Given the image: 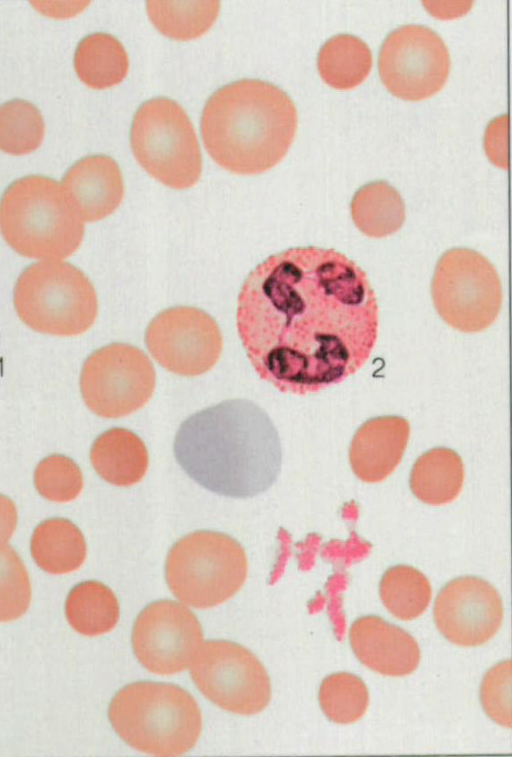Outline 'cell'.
<instances>
[{"label": "cell", "mask_w": 512, "mask_h": 757, "mask_svg": "<svg viewBox=\"0 0 512 757\" xmlns=\"http://www.w3.org/2000/svg\"><path fill=\"white\" fill-rule=\"evenodd\" d=\"M297 128L292 99L260 80H240L217 90L207 101L201 133L211 158L242 175L265 172L287 153Z\"/></svg>", "instance_id": "obj_3"}, {"label": "cell", "mask_w": 512, "mask_h": 757, "mask_svg": "<svg viewBox=\"0 0 512 757\" xmlns=\"http://www.w3.org/2000/svg\"><path fill=\"white\" fill-rule=\"evenodd\" d=\"M39 110L25 100H11L0 106V150L23 155L37 149L44 137Z\"/></svg>", "instance_id": "obj_29"}, {"label": "cell", "mask_w": 512, "mask_h": 757, "mask_svg": "<svg viewBox=\"0 0 512 757\" xmlns=\"http://www.w3.org/2000/svg\"><path fill=\"white\" fill-rule=\"evenodd\" d=\"M349 642L364 666L384 676H407L420 662L416 640L379 616L368 615L355 620L349 629Z\"/></svg>", "instance_id": "obj_16"}, {"label": "cell", "mask_w": 512, "mask_h": 757, "mask_svg": "<svg viewBox=\"0 0 512 757\" xmlns=\"http://www.w3.org/2000/svg\"><path fill=\"white\" fill-rule=\"evenodd\" d=\"M62 187L83 222L107 217L120 205L124 195L118 164L103 155L88 156L76 162L66 172Z\"/></svg>", "instance_id": "obj_18"}, {"label": "cell", "mask_w": 512, "mask_h": 757, "mask_svg": "<svg viewBox=\"0 0 512 757\" xmlns=\"http://www.w3.org/2000/svg\"><path fill=\"white\" fill-rule=\"evenodd\" d=\"M238 335L259 377L306 395L338 384L369 359L379 310L366 272L343 253L314 246L273 254L245 278Z\"/></svg>", "instance_id": "obj_1"}, {"label": "cell", "mask_w": 512, "mask_h": 757, "mask_svg": "<svg viewBox=\"0 0 512 757\" xmlns=\"http://www.w3.org/2000/svg\"><path fill=\"white\" fill-rule=\"evenodd\" d=\"M203 644L202 627L184 605L161 600L148 605L137 617L132 646L148 671L172 675L191 666Z\"/></svg>", "instance_id": "obj_14"}, {"label": "cell", "mask_w": 512, "mask_h": 757, "mask_svg": "<svg viewBox=\"0 0 512 757\" xmlns=\"http://www.w3.org/2000/svg\"><path fill=\"white\" fill-rule=\"evenodd\" d=\"M434 307L451 328L463 333L488 329L498 318L503 292L493 264L469 248H452L439 258L431 283Z\"/></svg>", "instance_id": "obj_9"}, {"label": "cell", "mask_w": 512, "mask_h": 757, "mask_svg": "<svg viewBox=\"0 0 512 757\" xmlns=\"http://www.w3.org/2000/svg\"><path fill=\"white\" fill-rule=\"evenodd\" d=\"M199 691L218 707L239 715H254L270 702L268 673L249 650L224 640L202 644L191 664Z\"/></svg>", "instance_id": "obj_11"}, {"label": "cell", "mask_w": 512, "mask_h": 757, "mask_svg": "<svg viewBox=\"0 0 512 757\" xmlns=\"http://www.w3.org/2000/svg\"><path fill=\"white\" fill-rule=\"evenodd\" d=\"M31 554L45 572L66 574L83 564L86 542L74 523L63 518H52L42 522L34 530Z\"/></svg>", "instance_id": "obj_21"}, {"label": "cell", "mask_w": 512, "mask_h": 757, "mask_svg": "<svg viewBox=\"0 0 512 757\" xmlns=\"http://www.w3.org/2000/svg\"><path fill=\"white\" fill-rule=\"evenodd\" d=\"M379 593L383 605L395 618L410 621L427 609L432 588L427 577L408 565L390 567L383 574Z\"/></svg>", "instance_id": "obj_27"}, {"label": "cell", "mask_w": 512, "mask_h": 757, "mask_svg": "<svg viewBox=\"0 0 512 757\" xmlns=\"http://www.w3.org/2000/svg\"><path fill=\"white\" fill-rule=\"evenodd\" d=\"M155 384L150 359L126 343H112L93 352L80 375L86 406L104 418L124 417L142 408L151 398Z\"/></svg>", "instance_id": "obj_10"}, {"label": "cell", "mask_w": 512, "mask_h": 757, "mask_svg": "<svg viewBox=\"0 0 512 757\" xmlns=\"http://www.w3.org/2000/svg\"><path fill=\"white\" fill-rule=\"evenodd\" d=\"M409 433V422L397 415L379 416L364 422L349 447V462L356 477L366 483L386 479L400 463Z\"/></svg>", "instance_id": "obj_17"}, {"label": "cell", "mask_w": 512, "mask_h": 757, "mask_svg": "<svg viewBox=\"0 0 512 757\" xmlns=\"http://www.w3.org/2000/svg\"><path fill=\"white\" fill-rule=\"evenodd\" d=\"M152 357L168 371L198 376L220 358L223 339L216 321L201 309L178 306L156 315L145 332Z\"/></svg>", "instance_id": "obj_13"}, {"label": "cell", "mask_w": 512, "mask_h": 757, "mask_svg": "<svg viewBox=\"0 0 512 757\" xmlns=\"http://www.w3.org/2000/svg\"><path fill=\"white\" fill-rule=\"evenodd\" d=\"M355 226L371 238L396 233L405 221V204L399 192L385 181L365 184L350 205Z\"/></svg>", "instance_id": "obj_22"}, {"label": "cell", "mask_w": 512, "mask_h": 757, "mask_svg": "<svg viewBox=\"0 0 512 757\" xmlns=\"http://www.w3.org/2000/svg\"><path fill=\"white\" fill-rule=\"evenodd\" d=\"M147 13L162 34L177 40L200 37L215 22L219 1H148Z\"/></svg>", "instance_id": "obj_26"}, {"label": "cell", "mask_w": 512, "mask_h": 757, "mask_svg": "<svg viewBox=\"0 0 512 757\" xmlns=\"http://www.w3.org/2000/svg\"><path fill=\"white\" fill-rule=\"evenodd\" d=\"M74 67L87 86L105 89L125 78L129 61L124 47L116 38L105 33H94L78 44Z\"/></svg>", "instance_id": "obj_23"}, {"label": "cell", "mask_w": 512, "mask_h": 757, "mask_svg": "<svg viewBox=\"0 0 512 757\" xmlns=\"http://www.w3.org/2000/svg\"><path fill=\"white\" fill-rule=\"evenodd\" d=\"M248 570L243 547L232 537L215 531H196L170 549L165 566L167 584L184 604L199 608L217 606L242 587Z\"/></svg>", "instance_id": "obj_7"}, {"label": "cell", "mask_w": 512, "mask_h": 757, "mask_svg": "<svg viewBox=\"0 0 512 757\" xmlns=\"http://www.w3.org/2000/svg\"><path fill=\"white\" fill-rule=\"evenodd\" d=\"M318 699L324 715L337 724H351L366 713L369 692L361 678L337 672L325 677L320 685Z\"/></svg>", "instance_id": "obj_28"}, {"label": "cell", "mask_w": 512, "mask_h": 757, "mask_svg": "<svg viewBox=\"0 0 512 757\" xmlns=\"http://www.w3.org/2000/svg\"><path fill=\"white\" fill-rule=\"evenodd\" d=\"M30 601L28 571L17 552L5 545L0 548V622L20 618Z\"/></svg>", "instance_id": "obj_30"}, {"label": "cell", "mask_w": 512, "mask_h": 757, "mask_svg": "<svg viewBox=\"0 0 512 757\" xmlns=\"http://www.w3.org/2000/svg\"><path fill=\"white\" fill-rule=\"evenodd\" d=\"M317 65L320 76L329 86L348 90L366 79L372 67V54L360 38L339 34L322 46Z\"/></svg>", "instance_id": "obj_24"}, {"label": "cell", "mask_w": 512, "mask_h": 757, "mask_svg": "<svg viewBox=\"0 0 512 757\" xmlns=\"http://www.w3.org/2000/svg\"><path fill=\"white\" fill-rule=\"evenodd\" d=\"M115 732L129 746L156 756H178L196 744L202 729L197 702L166 683L136 682L122 688L109 706Z\"/></svg>", "instance_id": "obj_5"}, {"label": "cell", "mask_w": 512, "mask_h": 757, "mask_svg": "<svg viewBox=\"0 0 512 757\" xmlns=\"http://www.w3.org/2000/svg\"><path fill=\"white\" fill-rule=\"evenodd\" d=\"M504 608L493 585L476 576L449 581L438 593L433 616L449 642L475 647L491 640L501 627Z\"/></svg>", "instance_id": "obj_15"}, {"label": "cell", "mask_w": 512, "mask_h": 757, "mask_svg": "<svg viewBox=\"0 0 512 757\" xmlns=\"http://www.w3.org/2000/svg\"><path fill=\"white\" fill-rule=\"evenodd\" d=\"M133 153L156 180L173 189L193 186L202 171V157L194 127L175 101H146L131 128Z\"/></svg>", "instance_id": "obj_8"}, {"label": "cell", "mask_w": 512, "mask_h": 757, "mask_svg": "<svg viewBox=\"0 0 512 757\" xmlns=\"http://www.w3.org/2000/svg\"><path fill=\"white\" fill-rule=\"evenodd\" d=\"M380 78L394 96L428 98L444 86L450 57L441 37L421 25H404L385 39L378 60Z\"/></svg>", "instance_id": "obj_12"}, {"label": "cell", "mask_w": 512, "mask_h": 757, "mask_svg": "<svg viewBox=\"0 0 512 757\" xmlns=\"http://www.w3.org/2000/svg\"><path fill=\"white\" fill-rule=\"evenodd\" d=\"M34 482L41 496L60 503L75 499L83 487L81 470L63 455L43 459L35 470Z\"/></svg>", "instance_id": "obj_31"}, {"label": "cell", "mask_w": 512, "mask_h": 757, "mask_svg": "<svg viewBox=\"0 0 512 757\" xmlns=\"http://www.w3.org/2000/svg\"><path fill=\"white\" fill-rule=\"evenodd\" d=\"M502 116L491 122L485 134V149L495 165L507 167V119Z\"/></svg>", "instance_id": "obj_33"}, {"label": "cell", "mask_w": 512, "mask_h": 757, "mask_svg": "<svg viewBox=\"0 0 512 757\" xmlns=\"http://www.w3.org/2000/svg\"><path fill=\"white\" fill-rule=\"evenodd\" d=\"M480 702L495 723L511 728V660L494 665L483 677Z\"/></svg>", "instance_id": "obj_32"}, {"label": "cell", "mask_w": 512, "mask_h": 757, "mask_svg": "<svg viewBox=\"0 0 512 757\" xmlns=\"http://www.w3.org/2000/svg\"><path fill=\"white\" fill-rule=\"evenodd\" d=\"M174 455L196 483L231 498L265 492L282 464L276 427L247 399L225 400L188 417L176 433Z\"/></svg>", "instance_id": "obj_2"}, {"label": "cell", "mask_w": 512, "mask_h": 757, "mask_svg": "<svg viewBox=\"0 0 512 757\" xmlns=\"http://www.w3.org/2000/svg\"><path fill=\"white\" fill-rule=\"evenodd\" d=\"M14 306L31 329L56 336H75L94 323L97 296L88 277L74 265L46 260L28 266L14 288Z\"/></svg>", "instance_id": "obj_6"}, {"label": "cell", "mask_w": 512, "mask_h": 757, "mask_svg": "<svg viewBox=\"0 0 512 757\" xmlns=\"http://www.w3.org/2000/svg\"><path fill=\"white\" fill-rule=\"evenodd\" d=\"M65 609L69 624L85 636L107 633L119 619L116 596L110 588L97 581L76 585L67 597Z\"/></svg>", "instance_id": "obj_25"}, {"label": "cell", "mask_w": 512, "mask_h": 757, "mask_svg": "<svg viewBox=\"0 0 512 757\" xmlns=\"http://www.w3.org/2000/svg\"><path fill=\"white\" fill-rule=\"evenodd\" d=\"M90 460L94 470L106 482L120 487L142 480L148 468L144 442L125 428H111L94 441Z\"/></svg>", "instance_id": "obj_19"}, {"label": "cell", "mask_w": 512, "mask_h": 757, "mask_svg": "<svg viewBox=\"0 0 512 757\" xmlns=\"http://www.w3.org/2000/svg\"><path fill=\"white\" fill-rule=\"evenodd\" d=\"M464 481V466L452 449L436 447L422 454L414 463L410 488L420 501L434 506L453 501Z\"/></svg>", "instance_id": "obj_20"}, {"label": "cell", "mask_w": 512, "mask_h": 757, "mask_svg": "<svg viewBox=\"0 0 512 757\" xmlns=\"http://www.w3.org/2000/svg\"><path fill=\"white\" fill-rule=\"evenodd\" d=\"M0 232L18 254L37 259L72 255L84 236V223L62 185L44 176L13 182L0 200Z\"/></svg>", "instance_id": "obj_4"}, {"label": "cell", "mask_w": 512, "mask_h": 757, "mask_svg": "<svg viewBox=\"0 0 512 757\" xmlns=\"http://www.w3.org/2000/svg\"><path fill=\"white\" fill-rule=\"evenodd\" d=\"M17 525V511L14 503L0 494V548L11 538Z\"/></svg>", "instance_id": "obj_34"}]
</instances>
